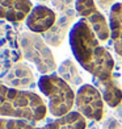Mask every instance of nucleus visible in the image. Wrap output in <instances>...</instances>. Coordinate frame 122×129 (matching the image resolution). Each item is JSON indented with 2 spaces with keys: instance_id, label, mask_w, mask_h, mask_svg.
Instances as JSON below:
<instances>
[{
  "instance_id": "6",
  "label": "nucleus",
  "mask_w": 122,
  "mask_h": 129,
  "mask_svg": "<svg viewBox=\"0 0 122 129\" xmlns=\"http://www.w3.org/2000/svg\"><path fill=\"white\" fill-rule=\"evenodd\" d=\"M0 129H87V119L76 111H72L66 116L47 122L43 126H36L25 120L0 117Z\"/></svg>"
},
{
  "instance_id": "10",
  "label": "nucleus",
  "mask_w": 122,
  "mask_h": 129,
  "mask_svg": "<svg viewBox=\"0 0 122 129\" xmlns=\"http://www.w3.org/2000/svg\"><path fill=\"white\" fill-rule=\"evenodd\" d=\"M76 11L75 8L72 9H66V11H62L59 12V16L56 19L55 25L50 29L49 32H46L45 34H42L43 40L46 41V44H49L51 46H60V44L65 41L67 33H70L71 28L74 26L75 21V17H76Z\"/></svg>"
},
{
  "instance_id": "5",
  "label": "nucleus",
  "mask_w": 122,
  "mask_h": 129,
  "mask_svg": "<svg viewBox=\"0 0 122 129\" xmlns=\"http://www.w3.org/2000/svg\"><path fill=\"white\" fill-rule=\"evenodd\" d=\"M19 36L20 33L12 22L0 20V78L22 58Z\"/></svg>"
},
{
  "instance_id": "13",
  "label": "nucleus",
  "mask_w": 122,
  "mask_h": 129,
  "mask_svg": "<svg viewBox=\"0 0 122 129\" xmlns=\"http://www.w3.org/2000/svg\"><path fill=\"white\" fill-rule=\"evenodd\" d=\"M93 86L101 92L104 102L110 108H117L122 103V90L114 77L108 80H100L97 78H93Z\"/></svg>"
},
{
  "instance_id": "8",
  "label": "nucleus",
  "mask_w": 122,
  "mask_h": 129,
  "mask_svg": "<svg viewBox=\"0 0 122 129\" xmlns=\"http://www.w3.org/2000/svg\"><path fill=\"white\" fill-rule=\"evenodd\" d=\"M75 11L80 19H84L100 41H106L110 37L109 22L97 8L95 0H75Z\"/></svg>"
},
{
  "instance_id": "2",
  "label": "nucleus",
  "mask_w": 122,
  "mask_h": 129,
  "mask_svg": "<svg viewBox=\"0 0 122 129\" xmlns=\"http://www.w3.org/2000/svg\"><path fill=\"white\" fill-rule=\"evenodd\" d=\"M47 112V105L38 93L11 88L0 82V117L37 124L45 120Z\"/></svg>"
},
{
  "instance_id": "7",
  "label": "nucleus",
  "mask_w": 122,
  "mask_h": 129,
  "mask_svg": "<svg viewBox=\"0 0 122 129\" xmlns=\"http://www.w3.org/2000/svg\"><path fill=\"white\" fill-rule=\"evenodd\" d=\"M104 103L101 92L93 84H83L76 91L75 108L87 120L101 121L104 117Z\"/></svg>"
},
{
  "instance_id": "1",
  "label": "nucleus",
  "mask_w": 122,
  "mask_h": 129,
  "mask_svg": "<svg viewBox=\"0 0 122 129\" xmlns=\"http://www.w3.org/2000/svg\"><path fill=\"white\" fill-rule=\"evenodd\" d=\"M74 58L93 78L108 80L113 77L114 59L110 51L100 44L93 29L84 19H79L68 33Z\"/></svg>"
},
{
  "instance_id": "15",
  "label": "nucleus",
  "mask_w": 122,
  "mask_h": 129,
  "mask_svg": "<svg viewBox=\"0 0 122 129\" xmlns=\"http://www.w3.org/2000/svg\"><path fill=\"white\" fill-rule=\"evenodd\" d=\"M56 71H58V75H59L62 79H65L70 86H71V84H76V86L80 84V86H83V84H81L83 78H81V75L79 74L76 64L74 63L72 59L63 61L59 64V67H58Z\"/></svg>"
},
{
  "instance_id": "16",
  "label": "nucleus",
  "mask_w": 122,
  "mask_h": 129,
  "mask_svg": "<svg viewBox=\"0 0 122 129\" xmlns=\"http://www.w3.org/2000/svg\"><path fill=\"white\" fill-rule=\"evenodd\" d=\"M95 3L98 4V8H101L102 11H110V8L117 3V0H95Z\"/></svg>"
},
{
  "instance_id": "12",
  "label": "nucleus",
  "mask_w": 122,
  "mask_h": 129,
  "mask_svg": "<svg viewBox=\"0 0 122 129\" xmlns=\"http://www.w3.org/2000/svg\"><path fill=\"white\" fill-rule=\"evenodd\" d=\"M0 82L11 88H16V90H22L28 86H30L33 83V73L30 67L26 63H21L17 62L13 64V67L0 79Z\"/></svg>"
},
{
  "instance_id": "17",
  "label": "nucleus",
  "mask_w": 122,
  "mask_h": 129,
  "mask_svg": "<svg viewBox=\"0 0 122 129\" xmlns=\"http://www.w3.org/2000/svg\"><path fill=\"white\" fill-rule=\"evenodd\" d=\"M104 129H122V125L115 119H108L104 124Z\"/></svg>"
},
{
  "instance_id": "4",
  "label": "nucleus",
  "mask_w": 122,
  "mask_h": 129,
  "mask_svg": "<svg viewBox=\"0 0 122 129\" xmlns=\"http://www.w3.org/2000/svg\"><path fill=\"white\" fill-rule=\"evenodd\" d=\"M19 41L22 57L26 61L34 63V66L42 75L54 74L55 70H58L54 54L43 40L42 34L33 33L30 30L22 32L19 36Z\"/></svg>"
},
{
  "instance_id": "3",
  "label": "nucleus",
  "mask_w": 122,
  "mask_h": 129,
  "mask_svg": "<svg viewBox=\"0 0 122 129\" xmlns=\"http://www.w3.org/2000/svg\"><path fill=\"white\" fill-rule=\"evenodd\" d=\"M37 86L47 98V109L51 116L58 119L72 112L76 92H74L72 87L58 74L41 75Z\"/></svg>"
},
{
  "instance_id": "9",
  "label": "nucleus",
  "mask_w": 122,
  "mask_h": 129,
  "mask_svg": "<svg viewBox=\"0 0 122 129\" xmlns=\"http://www.w3.org/2000/svg\"><path fill=\"white\" fill-rule=\"evenodd\" d=\"M56 19L58 16L54 9L43 4H36L25 19V25L33 33L45 34L55 25Z\"/></svg>"
},
{
  "instance_id": "11",
  "label": "nucleus",
  "mask_w": 122,
  "mask_h": 129,
  "mask_svg": "<svg viewBox=\"0 0 122 129\" xmlns=\"http://www.w3.org/2000/svg\"><path fill=\"white\" fill-rule=\"evenodd\" d=\"M33 7L30 0H0V20L20 22L26 19Z\"/></svg>"
},
{
  "instance_id": "14",
  "label": "nucleus",
  "mask_w": 122,
  "mask_h": 129,
  "mask_svg": "<svg viewBox=\"0 0 122 129\" xmlns=\"http://www.w3.org/2000/svg\"><path fill=\"white\" fill-rule=\"evenodd\" d=\"M110 40L115 53L122 58V3L117 2L109 11Z\"/></svg>"
}]
</instances>
